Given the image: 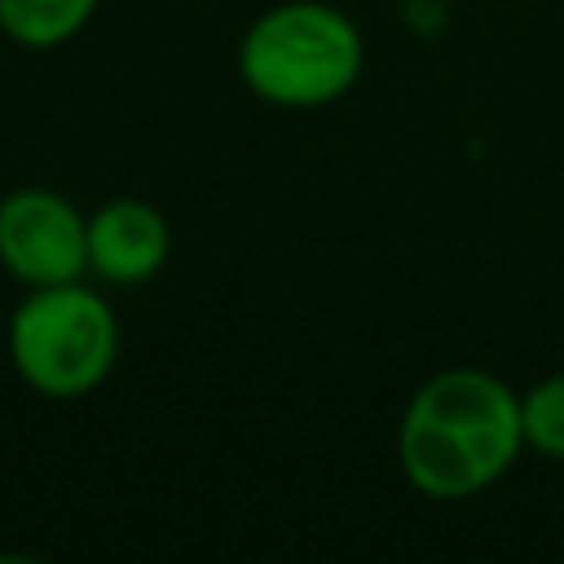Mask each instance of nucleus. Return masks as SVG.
Listing matches in <instances>:
<instances>
[{"instance_id": "nucleus-1", "label": "nucleus", "mask_w": 564, "mask_h": 564, "mask_svg": "<svg viewBox=\"0 0 564 564\" xmlns=\"http://www.w3.org/2000/svg\"><path fill=\"white\" fill-rule=\"evenodd\" d=\"M520 449V392L476 366L423 379L397 423V463L432 502L485 494L516 467Z\"/></svg>"}, {"instance_id": "nucleus-5", "label": "nucleus", "mask_w": 564, "mask_h": 564, "mask_svg": "<svg viewBox=\"0 0 564 564\" xmlns=\"http://www.w3.org/2000/svg\"><path fill=\"white\" fill-rule=\"evenodd\" d=\"M172 225L145 198H106L88 212V273L106 286H141L163 273Z\"/></svg>"}, {"instance_id": "nucleus-6", "label": "nucleus", "mask_w": 564, "mask_h": 564, "mask_svg": "<svg viewBox=\"0 0 564 564\" xmlns=\"http://www.w3.org/2000/svg\"><path fill=\"white\" fill-rule=\"evenodd\" d=\"M101 0H0V35L18 48H62L97 13Z\"/></svg>"}, {"instance_id": "nucleus-7", "label": "nucleus", "mask_w": 564, "mask_h": 564, "mask_svg": "<svg viewBox=\"0 0 564 564\" xmlns=\"http://www.w3.org/2000/svg\"><path fill=\"white\" fill-rule=\"evenodd\" d=\"M520 436L524 449L564 463V375H546L520 392Z\"/></svg>"}, {"instance_id": "nucleus-3", "label": "nucleus", "mask_w": 564, "mask_h": 564, "mask_svg": "<svg viewBox=\"0 0 564 564\" xmlns=\"http://www.w3.org/2000/svg\"><path fill=\"white\" fill-rule=\"evenodd\" d=\"M119 317L110 300L75 282L26 286L4 326V352L13 375L44 401L93 397L119 361Z\"/></svg>"}, {"instance_id": "nucleus-4", "label": "nucleus", "mask_w": 564, "mask_h": 564, "mask_svg": "<svg viewBox=\"0 0 564 564\" xmlns=\"http://www.w3.org/2000/svg\"><path fill=\"white\" fill-rule=\"evenodd\" d=\"M0 269L26 286L75 282L88 273V212L62 189L18 185L0 198Z\"/></svg>"}, {"instance_id": "nucleus-2", "label": "nucleus", "mask_w": 564, "mask_h": 564, "mask_svg": "<svg viewBox=\"0 0 564 564\" xmlns=\"http://www.w3.org/2000/svg\"><path fill=\"white\" fill-rule=\"evenodd\" d=\"M366 66L357 22L326 0H282L264 9L238 40L242 84L286 110H317L339 101Z\"/></svg>"}]
</instances>
